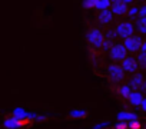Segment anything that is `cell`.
<instances>
[{"mask_svg":"<svg viewBox=\"0 0 146 129\" xmlns=\"http://www.w3.org/2000/svg\"><path fill=\"white\" fill-rule=\"evenodd\" d=\"M126 10H127V6H126V3H123V2L113 3V9H112V13H113V15H117V16H120V15H125V13H126Z\"/></svg>","mask_w":146,"mask_h":129,"instance_id":"9","label":"cell"},{"mask_svg":"<svg viewBox=\"0 0 146 129\" xmlns=\"http://www.w3.org/2000/svg\"><path fill=\"white\" fill-rule=\"evenodd\" d=\"M142 82H143V78H142V75H136V78H133V80H132V85H130V88H132V86H133V88H136V86H139Z\"/></svg>","mask_w":146,"mask_h":129,"instance_id":"17","label":"cell"},{"mask_svg":"<svg viewBox=\"0 0 146 129\" xmlns=\"http://www.w3.org/2000/svg\"><path fill=\"white\" fill-rule=\"evenodd\" d=\"M142 45H143V42H142V37H139V36H130V37H126L125 39V49L127 50V52H137L140 47H142Z\"/></svg>","mask_w":146,"mask_h":129,"instance_id":"2","label":"cell"},{"mask_svg":"<svg viewBox=\"0 0 146 129\" xmlns=\"http://www.w3.org/2000/svg\"><path fill=\"white\" fill-rule=\"evenodd\" d=\"M133 30H135V27H133L132 23H120V25L116 27V33H117L120 37H123V39L130 37V36L133 35Z\"/></svg>","mask_w":146,"mask_h":129,"instance_id":"7","label":"cell"},{"mask_svg":"<svg viewBox=\"0 0 146 129\" xmlns=\"http://www.w3.org/2000/svg\"><path fill=\"white\" fill-rule=\"evenodd\" d=\"M85 115H86L85 110H72V112H70V116H72V118H82V116H85Z\"/></svg>","mask_w":146,"mask_h":129,"instance_id":"18","label":"cell"},{"mask_svg":"<svg viewBox=\"0 0 146 129\" xmlns=\"http://www.w3.org/2000/svg\"><path fill=\"white\" fill-rule=\"evenodd\" d=\"M127 99H129V102H130L132 106H140V103L143 100V95L140 92H132Z\"/></svg>","mask_w":146,"mask_h":129,"instance_id":"8","label":"cell"},{"mask_svg":"<svg viewBox=\"0 0 146 129\" xmlns=\"http://www.w3.org/2000/svg\"><path fill=\"white\" fill-rule=\"evenodd\" d=\"M137 25H139V27H146V16H142V17L139 19Z\"/></svg>","mask_w":146,"mask_h":129,"instance_id":"20","label":"cell"},{"mask_svg":"<svg viewBox=\"0 0 146 129\" xmlns=\"http://www.w3.org/2000/svg\"><path fill=\"white\" fill-rule=\"evenodd\" d=\"M136 60H137V64H140L142 68H146V52H140Z\"/></svg>","mask_w":146,"mask_h":129,"instance_id":"14","label":"cell"},{"mask_svg":"<svg viewBox=\"0 0 146 129\" xmlns=\"http://www.w3.org/2000/svg\"><path fill=\"white\" fill-rule=\"evenodd\" d=\"M112 3H117V2H122V0H110Z\"/></svg>","mask_w":146,"mask_h":129,"instance_id":"25","label":"cell"},{"mask_svg":"<svg viewBox=\"0 0 146 129\" xmlns=\"http://www.w3.org/2000/svg\"><path fill=\"white\" fill-rule=\"evenodd\" d=\"M143 89H145V92H146V83H145V85H143Z\"/></svg>","mask_w":146,"mask_h":129,"instance_id":"26","label":"cell"},{"mask_svg":"<svg viewBox=\"0 0 146 129\" xmlns=\"http://www.w3.org/2000/svg\"><path fill=\"white\" fill-rule=\"evenodd\" d=\"M115 129H127V123L126 122H117Z\"/></svg>","mask_w":146,"mask_h":129,"instance_id":"19","label":"cell"},{"mask_svg":"<svg viewBox=\"0 0 146 129\" xmlns=\"http://www.w3.org/2000/svg\"><path fill=\"white\" fill-rule=\"evenodd\" d=\"M143 129H146V126H145V128H143Z\"/></svg>","mask_w":146,"mask_h":129,"instance_id":"27","label":"cell"},{"mask_svg":"<svg viewBox=\"0 0 146 129\" xmlns=\"http://www.w3.org/2000/svg\"><path fill=\"white\" fill-rule=\"evenodd\" d=\"M140 108H142L143 112H146V98H143V100H142V103H140Z\"/></svg>","mask_w":146,"mask_h":129,"instance_id":"21","label":"cell"},{"mask_svg":"<svg viewBox=\"0 0 146 129\" xmlns=\"http://www.w3.org/2000/svg\"><path fill=\"white\" fill-rule=\"evenodd\" d=\"M88 40H89V43L93 45L95 47H100V46L103 45L105 37H103V33H102L99 29H92V30L88 33Z\"/></svg>","mask_w":146,"mask_h":129,"instance_id":"3","label":"cell"},{"mask_svg":"<svg viewBox=\"0 0 146 129\" xmlns=\"http://www.w3.org/2000/svg\"><path fill=\"white\" fill-rule=\"evenodd\" d=\"M32 123V118H9L5 120V128L6 129H16V128H23Z\"/></svg>","mask_w":146,"mask_h":129,"instance_id":"1","label":"cell"},{"mask_svg":"<svg viewBox=\"0 0 146 129\" xmlns=\"http://www.w3.org/2000/svg\"><path fill=\"white\" fill-rule=\"evenodd\" d=\"M127 129H142V123H140L137 119L129 120V123H127Z\"/></svg>","mask_w":146,"mask_h":129,"instance_id":"15","label":"cell"},{"mask_svg":"<svg viewBox=\"0 0 146 129\" xmlns=\"http://www.w3.org/2000/svg\"><path fill=\"white\" fill-rule=\"evenodd\" d=\"M137 68H139V64H137V60L135 59V57H125L123 60H122V69L125 70V72H127V73H135L136 70H137Z\"/></svg>","mask_w":146,"mask_h":129,"instance_id":"5","label":"cell"},{"mask_svg":"<svg viewBox=\"0 0 146 129\" xmlns=\"http://www.w3.org/2000/svg\"><path fill=\"white\" fill-rule=\"evenodd\" d=\"M108 73H109V78L113 82H120L125 78V70L122 69V66H119V64H110L109 69H108Z\"/></svg>","mask_w":146,"mask_h":129,"instance_id":"4","label":"cell"},{"mask_svg":"<svg viewBox=\"0 0 146 129\" xmlns=\"http://www.w3.org/2000/svg\"><path fill=\"white\" fill-rule=\"evenodd\" d=\"M127 55V50L125 49L123 45H115L110 49V57L113 60H123Z\"/></svg>","mask_w":146,"mask_h":129,"instance_id":"6","label":"cell"},{"mask_svg":"<svg viewBox=\"0 0 146 129\" xmlns=\"http://www.w3.org/2000/svg\"><path fill=\"white\" fill-rule=\"evenodd\" d=\"M139 30H140L142 33H146V27H139Z\"/></svg>","mask_w":146,"mask_h":129,"instance_id":"23","label":"cell"},{"mask_svg":"<svg viewBox=\"0 0 146 129\" xmlns=\"http://www.w3.org/2000/svg\"><path fill=\"white\" fill-rule=\"evenodd\" d=\"M140 16H146V7H142L140 9Z\"/></svg>","mask_w":146,"mask_h":129,"instance_id":"22","label":"cell"},{"mask_svg":"<svg viewBox=\"0 0 146 129\" xmlns=\"http://www.w3.org/2000/svg\"><path fill=\"white\" fill-rule=\"evenodd\" d=\"M112 19H113V13H112V12H109V10H102V12H100V15H99V20H100L102 23H105V25L110 23V22H112Z\"/></svg>","mask_w":146,"mask_h":129,"instance_id":"10","label":"cell"},{"mask_svg":"<svg viewBox=\"0 0 146 129\" xmlns=\"http://www.w3.org/2000/svg\"><path fill=\"white\" fill-rule=\"evenodd\" d=\"M117 119H119V122H126V120L137 119V116L135 113H130V112H120V113H117Z\"/></svg>","mask_w":146,"mask_h":129,"instance_id":"11","label":"cell"},{"mask_svg":"<svg viewBox=\"0 0 146 129\" xmlns=\"http://www.w3.org/2000/svg\"><path fill=\"white\" fill-rule=\"evenodd\" d=\"M96 5H98V0H85L83 2V6L86 9H93V7H96Z\"/></svg>","mask_w":146,"mask_h":129,"instance_id":"16","label":"cell"},{"mask_svg":"<svg viewBox=\"0 0 146 129\" xmlns=\"http://www.w3.org/2000/svg\"><path fill=\"white\" fill-rule=\"evenodd\" d=\"M132 93V88L129 85H123L120 89H119V95L122 98H129V95Z\"/></svg>","mask_w":146,"mask_h":129,"instance_id":"13","label":"cell"},{"mask_svg":"<svg viewBox=\"0 0 146 129\" xmlns=\"http://www.w3.org/2000/svg\"><path fill=\"white\" fill-rule=\"evenodd\" d=\"M136 12H137V9H132V10H130V15H133V13H136Z\"/></svg>","mask_w":146,"mask_h":129,"instance_id":"24","label":"cell"},{"mask_svg":"<svg viewBox=\"0 0 146 129\" xmlns=\"http://www.w3.org/2000/svg\"><path fill=\"white\" fill-rule=\"evenodd\" d=\"M110 5H112L110 0H98V5H96V7H98V9L102 12V10H108Z\"/></svg>","mask_w":146,"mask_h":129,"instance_id":"12","label":"cell"}]
</instances>
